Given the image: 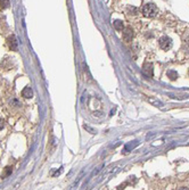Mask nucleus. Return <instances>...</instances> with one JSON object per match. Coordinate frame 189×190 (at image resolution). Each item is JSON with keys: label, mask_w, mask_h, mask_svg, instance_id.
<instances>
[{"label": "nucleus", "mask_w": 189, "mask_h": 190, "mask_svg": "<svg viewBox=\"0 0 189 190\" xmlns=\"http://www.w3.org/2000/svg\"><path fill=\"white\" fill-rule=\"evenodd\" d=\"M9 0H0V7L2 8V9H5V8H7L8 6H9Z\"/></svg>", "instance_id": "9"}, {"label": "nucleus", "mask_w": 189, "mask_h": 190, "mask_svg": "<svg viewBox=\"0 0 189 190\" xmlns=\"http://www.w3.org/2000/svg\"><path fill=\"white\" fill-rule=\"evenodd\" d=\"M166 75L170 78V80H172V81H174L178 79V73H176V71H173V69H170V71H167V73H166Z\"/></svg>", "instance_id": "8"}, {"label": "nucleus", "mask_w": 189, "mask_h": 190, "mask_svg": "<svg viewBox=\"0 0 189 190\" xmlns=\"http://www.w3.org/2000/svg\"><path fill=\"white\" fill-rule=\"evenodd\" d=\"M157 13H158V9L154 3H147L142 7V14L146 17H155Z\"/></svg>", "instance_id": "1"}, {"label": "nucleus", "mask_w": 189, "mask_h": 190, "mask_svg": "<svg viewBox=\"0 0 189 190\" xmlns=\"http://www.w3.org/2000/svg\"><path fill=\"white\" fill-rule=\"evenodd\" d=\"M113 24H114V27H115L116 31H123V30H124V24H123L122 21H119V19H117V21H115Z\"/></svg>", "instance_id": "7"}, {"label": "nucleus", "mask_w": 189, "mask_h": 190, "mask_svg": "<svg viewBox=\"0 0 189 190\" xmlns=\"http://www.w3.org/2000/svg\"><path fill=\"white\" fill-rule=\"evenodd\" d=\"M8 46L10 48V50H17V41H16V38L15 35H10L8 38Z\"/></svg>", "instance_id": "4"}, {"label": "nucleus", "mask_w": 189, "mask_h": 190, "mask_svg": "<svg viewBox=\"0 0 189 190\" xmlns=\"http://www.w3.org/2000/svg\"><path fill=\"white\" fill-rule=\"evenodd\" d=\"M144 72L146 73L147 76H153V65L150 63H146L144 65Z\"/></svg>", "instance_id": "5"}, {"label": "nucleus", "mask_w": 189, "mask_h": 190, "mask_svg": "<svg viewBox=\"0 0 189 190\" xmlns=\"http://www.w3.org/2000/svg\"><path fill=\"white\" fill-rule=\"evenodd\" d=\"M187 44H188V46H189V37H188V38H187Z\"/></svg>", "instance_id": "11"}, {"label": "nucleus", "mask_w": 189, "mask_h": 190, "mask_svg": "<svg viewBox=\"0 0 189 190\" xmlns=\"http://www.w3.org/2000/svg\"><path fill=\"white\" fill-rule=\"evenodd\" d=\"M2 129H3V122H1V121H0V131H1Z\"/></svg>", "instance_id": "10"}, {"label": "nucleus", "mask_w": 189, "mask_h": 190, "mask_svg": "<svg viewBox=\"0 0 189 190\" xmlns=\"http://www.w3.org/2000/svg\"><path fill=\"white\" fill-rule=\"evenodd\" d=\"M132 38H133V31H132V28L131 27H125L123 30V40L129 42V41H131Z\"/></svg>", "instance_id": "3"}, {"label": "nucleus", "mask_w": 189, "mask_h": 190, "mask_svg": "<svg viewBox=\"0 0 189 190\" xmlns=\"http://www.w3.org/2000/svg\"><path fill=\"white\" fill-rule=\"evenodd\" d=\"M158 43H160V47L162 48L163 50H167V49H170L172 47V40L169 37H166V35L162 37L158 40Z\"/></svg>", "instance_id": "2"}, {"label": "nucleus", "mask_w": 189, "mask_h": 190, "mask_svg": "<svg viewBox=\"0 0 189 190\" xmlns=\"http://www.w3.org/2000/svg\"><path fill=\"white\" fill-rule=\"evenodd\" d=\"M22 96H23L24 98H31V97L33 96L32 89H31L30 87H25V88L23 89V91H22Z\"/></svg>", "instance_id": "6"}]
</instances>
